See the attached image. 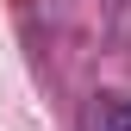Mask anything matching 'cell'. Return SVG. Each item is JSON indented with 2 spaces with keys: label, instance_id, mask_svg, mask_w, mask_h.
Returning <instances> with one entry per match:
<instances>
[{
  "label": "cell",
  "instance_id": "obj_1",
  "mask_svg": "<svg viewBox=\"0 0 131 131\" xmlns=\"http://www.w3.org/2000/svg\"><path fill=\"white\" fill-rule=\"evenodd\" d=\"M94 131H131V100H100L94 106Z\"/></svg>",
  "mask_w": 131,
  "mask_h": 131
}]
</instances>
